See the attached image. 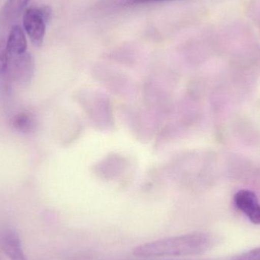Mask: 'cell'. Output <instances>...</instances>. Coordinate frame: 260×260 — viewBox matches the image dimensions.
<instances>
[{"mask_svg":"<svg viewBox=\"0 0 260 260\" xmlns=\"http://www.w3.org/2000/svg\"><path fill=\"white\" fill-rule=\"evenodd\" d=\"M218 237L209 232H193L164 238L138 246L133 250L136 257H166L204 254L218 244Z\"/></svg>","mask_w":260,"mask_h":260,"instance_id":"6da1fadb","label":"cell"},{"mask_svg":"<svg viewBox=\"0 0 260 260\" xmlns=\"http://www.w3.org/2000/svg\"><path fill=\"white\" fill-rule=\"evenodd\" d=\"M51 10L49 7L30 8L23 15V26L32 44L41 46L46 34V24Z\"/></svg>","mask_w":260,"mask_h":260,"instance_id":"7a4b0ae2","label":"cell"},{"mask_svg":"<svg viewBox=\"0 0 260 260\" xmlns=\"http://www.w3.org/2000/svg\"><path fill=\"white\" fill-rule=\"evenodd\" d=\"M33 58L29 53H24L21 56H11L9 67V75L11 80L15 81L20 85L28 84L33 77Z\"/></svg>","mask_w":260,"mask_h":260,"instance_id":"3957f363","label":"cell"},{"mask_svg":"<svg viewBox=\"0 0 260 260\" xmlns=\"http://www.w3.org/2000/svg\"><path fill=\"white\" fill-rule=\"evenodd\" d=\"M235 206L245 214L253 224H260V205L257 197L250 190H241L234 197Z\"/></svg>","mask_w":260,"mask_h":260,"instance_id":"277c9868","label":"cell"},{"mask_svg":"<svg viewBox=\"0 0 260 260\" xmlns=\"http://www.w3.org/2000/svg\"><path fill=\"white\" fill-rule=\"evenodd\" d=\"M0 247L10 260H27L19 236L12 229H6L0 233Z\"/></svg>","mask_w":260,"mask_h":260,"instance_id":"5b68a950","label":"cell"},{"mask_svg":"<svg viewBox=\"0 0 260 260\" xmlns=\"http://www.w3.org/2000/svg\"><path fill=\"white\" fill-rule=\"evenodd\" d=\"M8 51L11 56H18L26 53L27 41L24 30L19 25H13L6 40Z\"/></svg>","mask_w":260,"mask_h":260,"instance_id":"8992f818","label":"cell"},{"mask_svg":"<svg viewBox=\"0 0 260 260\" xmlns=\"http://www.w3.org/2000/svg\"><path fill=\"white\" fill-rule=\"evenodd\" d=\"M30 0H8L0 14L3 24H10L24 11Z\"/></svg>","mask_w":260,"mask_h":260,"instance_id":"52a82bcc","label":"cell"},{"mask_svg":"<svg viewBox=\"0 0 260 260\" xmlns=\"http://www.w3.org/2000/svg\"><path fill=\"white\" fill-rule=\"evenodd\" d=\"M12 124L18 131L29 133L35 128V122L30 114L21 112L14 116L12 120Z\"/></svg>","mask_w":260,"mask_h":260,"instance_id":"ba28073f","label":"cell"},{"mask_svg":"<svg viewBox=\"0 0 260 260\" xmlns=\"http://www.w3.org/2000/svg\"><path fill=\"white\" fill-rule=\"evenodd\" d=\"M11 56L8 51L6 41L4 38L0 39V76L9 74V63Z\"/></svg>","mask_w":260,"mask_h":260,"instance_id":"9c48e42d","label":"cell"},{"mask_svg":"<svg viewBox=\"0 0 260 260\" xmlns=\"http://www.w3.org/2000/svg\"><path fill=\"white\" fill-rule=\"evenodd\" d=\"M232 260H260V247L235 256Z\"/></svg>","mask_w":260,"mask_h":260,"instance_id":"30bf717a","label":"cell"},{"mask_svg":"<svg viewBox=\"0 0 260 260\" xmlns=\"http://www.w3.org/2000/svg\"><path fill=\"white\" fill-rule=\"evenodd\" d=\"M164 1H169V0H126L125 4L133 6V5L146 4V3H154V2Z\"/></svg>","mask_w":260,"mask_h":260,"instance_id":"8fae6325","label":"cell"}]
</instances>
